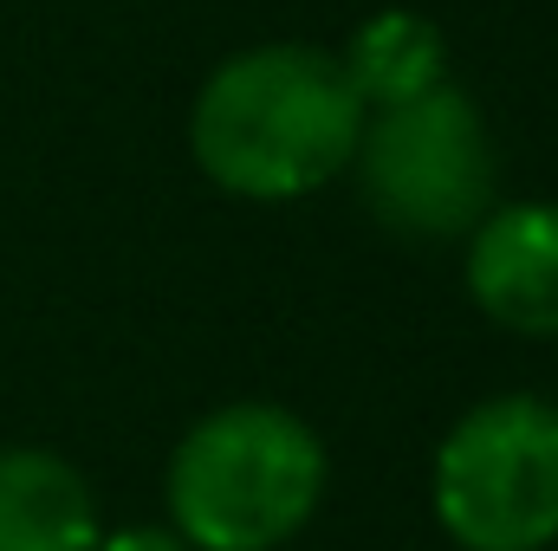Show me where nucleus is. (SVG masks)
I'll use <instances>...</instances> for the list:
<instances>
[{
	"label": "nucleus",
	"mask_w": 558,
	"mask_h": 551,
	"mask_svg": "<svg viewBox=\"0 0 558 551\" xmlns=\"http://www.w3.org/2000/svg\"><path fill=\"white\" fill-rule=\"evenodd\" d=\"M364 105L338 52L305 39H267L228 52L195 105L189 156L195 169L241 201H299L351 169Z\"/></svg>",
	"instance_id": "nucleus-1"
},
{
	"label": "nucleus",
	"mask_w": 558,
	"mask_h": 551,
	"mask_svg": "<svg viewBox=\"0 0 558 551\" xmlns=\"http://www.w3.org/2000/svg\"><path fill=\"white\" fill-rule=\"evenodd\" d=\"M331 487V454L305 415L279 403H221L182 428L162 467L169 526L195 551L292 546Z\"/></svg>",
	"instance_id": "nucleus-2"
},
{
	"label": "nucleus",
	"mask_w": 558,
	"mask_h": 551,
	"mask_svg": "<svg viewBox=\"0 0 558 551\" xmlns=\"http://www.w3.org/2000/svg\"><path fill=\"white\" fill-rule=\"evenodd\" d=\"M428 506L461 551H553L558 403L507 390L454 415L428 461Z\"/></svg>",
	"instance_id": "nucleus-3"
},
{
	"label": "nucleus",
	"mask_w": 558,
	"mask_h": 551,
	"mask_svg": "<svg viewBox=\"0 0 558 551\" xmlns=\"http://www.w3.org/2000/svg\"><path fill=\"white\" fill-rule=\"evenodd\" d=\"M351 175L364 208L403 241H468V228L500 201L487 118L448 78L403 105L364 111Z\"/></svg>",
	"instance_id": "nucleus-4"
},
{
	"label": "nucleus",
	"mask_w": 558,
	"mask_h": 551,
	"mask_svg": "<svg viewBox=\"0 0 558 551\" xmlns=\"http://www.w3.org/2000/svg\"><path fill=\"white\" fill-rule=\"evenodd\" d=\"M468 298L513 338H558V201H494L468 228Z\"/></svg>",
	"instance_id": "nucleus-5"
},
{
	"label": "nucleus",
	"mask_w": 558,
	"mask_h": 551,
	"mask_svg": "<svg viewBox=\"0 0 558 551\" xmlns=\"http://www.w3.org/2000/svg\"><path fill=\"white\" fill-rule=\"evenodd\" d=\"M98 532V493L65 454L0 448V551H92Z\"/></svg>",
	"instance_id": "nucleus-6"
},
{
	"label": "nucleus",
	"mask_w": 558,
	"mask_h": 551,
	"mask_svg": "<svg viewBox=\"0 0 558 551\" xmlns=\"http://www.w3.org/2000/svg\"><path fill=\"white\" fill-rule=\"evenodd\" d=\"M338 65L351 78L357 105L384 111V105H403L448 78V39L416 7H384L371 20H357V33L338 46Z\"/></svg>",
	"instance_id": "nucleus-7"
},
{
	"label": "nucleus",
	"mask_w": 558,
	"mask_h": 551,
	"mask_svg": "<svg viewBox=\"0 0 558 551\" xmlns=\"http://www.w3.org/2000/svg\"><path fill=\"white\" fill-rule=\"evenodd\" d=\"M92 551H195L175 526H118V532H98Z\"/></svg>",
	"instance_id": "nucleus-8"
}]
</instances>
